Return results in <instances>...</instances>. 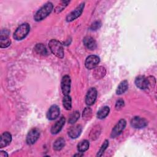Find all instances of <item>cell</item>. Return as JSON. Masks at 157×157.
Instances as JSON below:
<instances>
[{
    "label": "cell",
    "instance_id": "cell-1",
    "mask_svg": "<svg viewBox=\"0 0 157 157\" xmlns=\"http://www.w3.org/2000/svg\"><path fill=\"white\" fill-rule=\"evenodd\" d=\"M53 4L52 3L48 2L45 4L39 10L37 11L34 15V20L37 21H39L46 18L52 11L53 10Z\"/></svg>",
    "mask_w": 157,
    "mask_h": 157
},
{
    "label": "cell",
    "instance_id": "cell-2",
    "mask_svg": "<svg viewBox=\"0 0 157 157\" xmlns=\"http://www.w3.org/2000/svg\"><path fill=\"white\" fill-rule=\"evenodd\" d=\"M48 45L53 54H54L58 58H63L64 50L61 44L59 41L55 39H52L49 42Z\"/></svg>",
    "mask_w": 157,
    "mask_h": 157
},
{
    "label": "cell",
    "instance_id": "cell-3",
    "mask_svg": "<svg viewBox=\"0 0 157 157\" xmlns=\"http://www.w3.org/2000/svg\"><path fill=\"white\" fill-rule=\"evenodd\" d=\"M29 25L28 23H23L19 26L13 34V37L17 40L24 39L29 31Z\"/></svg>",
    "mask_w": 157,
    "mask_h": 157
},
{
    "label": "cell",
    "instance_id": "cell-4",
    "mask_svg": "<svg viewBox=\"0 0 157 157\" xmlns=\"http://www.w3.org/2000/svg\"><path fill=\"white\" fill-rule=\"evenodd\" d=\"M85 3H81L78 7H77L73 11H72L66 17L67 21H72L77 17H78L82 13L83 10L84 9Z\"/></svg>",
    "mask_w": 157,
    "mask_h": 157
},
{
    "label": "cell",
    "instance_id": "cell-5",
    "mask_svg": "<svg viewBox=\"0 0 157 157\" xmlns=\"http://www.w3.org/2000/svg\"><path fill=\"white\" fill-rule=\"evenodd\" d=\"M126 124V121H125V120L121 119L120 120H119V121L116 124V125L114 126V128L112 131L111 135H110L111 137L112 138H114L117 136H118L120 134H121L122 131L124 129Z\"/></svg>",
    "mask_w": 157,
    "mask_h": 157
},
{
    "label": "cell",
    "instance_id": "cell-6",
    "mask_svg": "<svg viewBox=\"0 0 157 157\" xmlns=\"http://www.w3.org/2000/svg\"><path fill=\"white\" fill-rule=\"evenodd\" d=\"M71 78L68 75H64L61 83V90L64 95H68L71 90Z\"/></svg>",
    "mask_w": 157,
    "mask_h": 157
},
{
    "label": "cell",
    "instance_id": "cell-7",
    "mask_svg": "<svg viewBox=\"0 0 157 157\" xmlns=\"http://www.w3.org/2000/svg\"><path fill=\"white\" fill-rule=\"evenodd\" d=\"M100 59L96 55H90L85 60V66L88 69H94L99 63Z\"/></svg>",
    "mask_w": 157,
    "mask_h": 157
},
{
    "label": "cell",
    "instance_id": "cell-8",
    "mask_svg": "<svg viewBox=\"0 0 157 157\" xmlns=\"http://www.w3.org/2000/svg\"><path fill=\"white\" fill-rule=\"evenodd\" d=\"M39 135H40V133L37 129L33 128L31 129L27 134L26 142L30 145L34 144L38 139Z\"/></svg>",
    "mask_w": 157,
    "mask_h": 157
},
{
    "label": "cell",
    "instance_id": "cell-9",
    "mask_svg": "<svg viewBox=\"0 0 157 157\" xmlns=\"http://www.w3.org/2000/svg\"><path fill=\"white\" fill-rule=\"evenodd\" d=\"M97 97V90L95 88H91L87 92L85 98V102L87 105H93Z\"/></svg>",
    "mask_w": 157,
    "mask_h": 157
},
{
    "label": "cell",
    "instance_id": "cell-10",
    "mask_svg": "<svg viewBox=\"0 0 157 157\" xmlns=\"http://www.w3.org/2000/svg\"><path fill=\"white\" fill-rule=\"evenodd\" d=\"M131 124L134 128L140 129L145 127L147 124V121L145 119L142 117H135L131 120Z\"/></svg>",
    "mask_w": 157,
    "mask_h": 157
},
{
    "label": "cell",
    "instance_id": "cell-11",
    "mask_svg": "<svg viewBox=\"0 0 157 157\" xmlns=\"http://www.w3.org/2000/svg\"><path fill=\"white\" fill-rule=\"evenodd\" d=\"M135 83L139 88L145 90L150 85V81L144 76H139L136 78Z\"/></svg>",
    "mask_w": 157,
    "mask_h": 157
},
{
    "label": "cell",
    "instance_id": "cell-12",
    "mask_svg": "<svg viewBox=\"0 0 157 157\" xmlns=\"http://www.w3.org/2000/svg\"><path fill=\"white\" fill-rule=\"evenodd\" d=\"M59 112H60V110L59 107L56 105H53L50 107L47 112V117L49 120H55L59 116Z\"/></svg>",
    "mask_w": 157,
    "mask_h": 157
},
{
    "label": "cell",
    "instance_id": "cell-13",
    "mask_svg": "<svg viewBox=\"0 0 157 157\" xmlns=\"http://www.w3.org/2000/svg\"><path fill=\"white\" fill-rule=\"evenodd\" d=\"M9 32L6 29L5 31H1V34L0 37V47L1 48H6L10 45V40L8 37Z\"/></svg>",
    "mask_w": 157,
    "mask_h": 157
},
{
    "label": "cell",
    "instance_id": "cell-14",
    "mask_svg": "<svg viewBox=\"0 0 157 157\" xmlns=\"http://www.w3.org/2000/svg\"><path fill=\"white\" fill-rule=\"evenodd\" d=\"M12 140V136L9 132H4L0 138V148H3L10 144Z\"/></svg>",
    "mask_w": 157,
    "mask_h": 157
},
{
    "label": "cell",
    "instance_id": "cell-15",
    "mask_svg": "<svg viewBox=\"0 0 157 157\" xmlns=\"http://www.w3.org/2000/svg\"><path fill=\"white\" fill-rule=\"evenodd\" d=\"M82 131V127L81 125L80 124L75 125L70 128V129L68 131V134L71 138L75 139L80 135Z\"/></svg>",
    "mask_w": 157,
    "mask_h": 157
},
{
    "label": "cell",
    "instance_id": "cell-16",
    "mask_svg": "<svg viewBox=\"0 0 157 157\" xmlns=\"http://www.w3.org/2000/svg\"><path fill=\"white\" fill-rule=\"evenodd\" d=\"M65 123V118L64 117H61L52 128L51 132L53 134H56L59 132L62 129L63 126Z\"/></svg>",
    "mask_w": 157,
    "mask_h": 157
},
{
    "label": "cell",
    "instance_id": "cell-17",
    "mask_svg": "<svg viewBox=\"0 0 157 157\" xmlns=\"http://www.w3.org/2000/svg\"><path fill=\"white\" fill-rule=\"evenodd\" d=\"M84 45L90 50H94L96 47V42L93 38L90 36H86L83 39Z\"/></svg>",
    "mask_w": 157,
    "mask_h": 157
},
{
    "label": "cell",
    "instance_id": "cell-18",
    "mask_svg": "<svg viewBox=\"0 0 157 157\" xmlns=\"http://www.w3.org/2000/svg\"><path fill=\"white\" fill-rule=\"evenodd\" d=\"M128 88V81L123 80L120 83V85L117 87V89L116 90V93L117 94H121L127 90Z\"/></svg>",
    "mask_w": 157,
    "mask_h": 157
},
{
    "label": "cell",
    "instance_id": "cell-19",
    "mask_svg": "<svg viewBox=\"0 0 157 157\" xmlns=\"http://www.w3.org/2000/svg\"><path fill=\"white\" fill-rule=\"evenodd\" d=\"M109 112H110L109 107L107 106H105L98 111L97 113V117L99 119H103L108 115Z\"/></svg>",
    "mask_w": 157,
    "mask_h": 157
},
{
    "label": "cell",
    "instance_id": "cell-20",
    "mask_svg": "<svg viewBox=\"0 0 157 157\" xmlns=\"http://www.w3.org/2000/svg\"><path fill=\"white\" fill-rule=\"evenodd\" d=\"M65 145V140L63 138L59 137L57 139L53 144V148L55 150H60Z\"/></svg>",
    "mask_w": 157,
    "mask_h": 157
},
{
    "label": "cell",
    "instance_id": "cell-21",
    "mask_svg": "<svg viewBox=\"0 0 157 157\" xmlns=\"http://www.w3.org/2000/svg\"><path fill=\"white\" fill-rule=\"evenodd\" d=\"M89 146H90V144H89L88 141L86 140H84L80 142L78 144L77 149L80 153H82V152L86 151L88 149Z\"/></svg>",
    "mask_w": 157,
    "mask_h": 157
},
{
    "label": "cell",
    "instance_id": "cell-22",
    "mask_svg": "<svg viewBox=\"0 0 157 157\" xmlns=\"http://www.w3.org/2000/svg\"><path fill=\"white\" fill-rule=\"evenodd\" d=\"M63 104L64 107L66 110H71L72 107V103H71V98L70 96L64 95V97L63 99Z\"/></svg>",
    "mask_w": 157,
    "mask_h": 157
},
{
    "label": "cell",
    "instance_id": "cell-23",
    "mask_svg": "<svg viewBox=\"0 0 157 157\" xmlns=\"http://www.w3.org/2000/svg\"><path fill=\"white\" fill-rule=\"evenodd\" d=\"M35 50L36 52L40 55H46L47 54V50L42 44H38L35 47Z\"/></svg>",
    "mask_w": 157,
    "mask_h": 157
},
{
    "label": "cell",
    "instance_id": "cell-24",
    "mask_svg": "<svg viewBox=\"0 0 157 157\" xmlns=\"http://www.w3.org/2000/svg\"><path fill=\"white\" fill-rule=\"evenodd\" d=\"M105 74V71L103 67H96L94 71V77L97 78H101L104 76Z\"/></svg>",
    "mask_w": 157,
    "mask_h": 157
},
{
    "label": "cell",
    "instance_id": "cell-25",
    "mask_svg": "<svg viewBox=\"0 0 157 157\" xmlns=\"http://www.w3.org/2000/svg\"><path fill=\"white\" fill-rule=\"evenodd\" d=\"M80 117V113L78 111H75L71 115L70 117L69 118V123L71 124H73L74 123H75L77 120Z\"/></svg>",
    "mask_w": 157,
    "mask_h": 157
},
{
    "label": "cell",
    "instance_id": "cell-26",
    "mask_svg": "<svg viewBox=\"0 0 157 157\" xmlns=\"http://www.w3.org/2000/svg\"><path fill=\"white\" fill-rule=\"evenodd\" d=\"M92 115V110L90 107H86L83 112V118L85 120H88Z\"/></svg>",
    "mask_w": 157,
    "mask_h": 157
},
{
    "label": "cell",
    "instance_id": "cell-27",
    "mask_svg": "<svg viewBox=\"0 0 157 157\" xmlns=\"http://www.w3.org/2000/svg\"><path fill=\"white\" fill-rule=\"evenodd\" d=\"M108 146H109V141H108L107 140H105L103 144L102 145V146H101V147L99 151L98 152L97 156H101L102 155L103 153L104 152V151H105V150H106V148H107Z\"/></svg>",
    "mask_w": 157,
    "mask_h": 157
},
{
    "label": "cell",
    "instance_id": "cell-28",
    "mask_svg": "<svg viewBox=\"0 0 157 157\" xmlns=\"http://www.w3.org/2000/svg\"><path fill=\"white\" fill-rule=\"evenodd\" d=\"M123 106H124V101L122 99H119L117 101L115 104L116 109H120Z\"/></svg>",
    "mask_w": 157,
    "mask_h": 157
},
{
    "label": "cell",
    "instance_id": "cell-29",
    "mask_svg": "<svg viewBox=\"0 0 157 157\" xmlns=\"http://www.w3.org/2000/svg\"><path fill=\"white\" fill-rule=\"evenodd\" d=\"M101 26V23L99 21H95L94 23H93L91 25V29L92 30H96L97 29H98L99 27Z\"/></svg>",
    "mask_w": 157,
    "mask_h": 157
},
{
    "label": "cell",
    "instance_id": "cell-30",
    "mask_svg": "<svg viewBox=\"0 0 157 157\" xmlns=\"http://www.w3.org/2000/svg\"><path fill=\"white\" fill-rule=\"evenodd\" d=\"M0 156L1 157H5V156H8V154L6 152L4 151H1L0 152Z\"/></svg>",
    "mask_w": 157,
    "mask_h": 157
},
{
    "label": "cell",
    "instance_id": "cell-31",
    "mask_svg": "<svg viewBox=\"0 0 157 157\" xmlns=\"http://www.w3.org/2000/svg\"><path fill=\"white\" fill-rule=\"evenodd\" d=\"M82 155H83V154H76V155H75V156H82Z\"/></svg>",
    "mask_w": 157,
    "mask_h": 157
}]
</instances>
